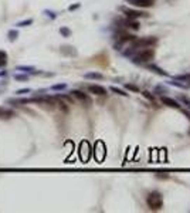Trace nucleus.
Masks as SVG:
<instances>
[{
  "mask_svg": "<svg viewBox=\"0 0 190 213\" xmlns=\"http://www.w3.org/2000/svg\"><path fill=\"white\" fill-rule=\"evenodd\" d=\"M156 43H157L156 37H140V39H135L132 41L130 51L139 50V48H149V47H153Z\"/></svg>",
  "mask_w": 190,
  "mask_h": 213,
  "instance_id": "nucleus-1",
  "label": "nucleus"
},
{
  "mask_svg": "<svg viewBox=\"0 0 190 213\" xmlns=\"http://www.w3.org/2000/svg\"><path fill=\"white\" fill-rule=\"evenodd\" d=\"M146 202H148V206L152 210H159L162 207V205H163V197H162V195L159 192H152L148 195Z\"/></svg>",
  "mask_w": 190,
  "mask_h": 213,
  "instance_id": "nucleus-2",
  "label": "nucleus"
},
{
  "mask_svg": "<svg viewBox=\"0 0 190 213\" xmlns=\"http://www.w3.org/2000/svg\"><path fill=\"white\" fill-rule=\"evenodd\" d=\"M155 58V51L153 48H144V50H140L136 56L134 57L135 63H150V61Z\"/></svg>",
  "mask_w": 190,
  "mask_h": 213,
  "instance_id": "nucleus-3",
  "label": "nucleus"
},
{
  "mask_svg": "<svg viewBox=\"0 0 190 213\" xmlns=\"http://www.w3.org/2000/svg\"><path fill=\"white\" fill-rule=\"evenodd\" d=\"M121 10L123 11V14L128 17V19H132V20H136L139 17H148V13L139 10H134V9H129V7H121Z\"/></svg>",
  "mask_w": 190,
  "mask_h": 213,
  "instance_id": "nucleus-4",
  "label": "nucleus"
},
{
  "mask_svg": "<svg viewBox=\"0 0 190 213\" xmlns=\"http://www.w3.org/2000/svg\"><path fill=\"white\" fill-rule=\"evenodd\" d=\"M71 95H73L74 98H77L78 101H81V102L87 104V105H91V104H92V101H91V98L88 97V94H85L84 91L73 90V91H71Z\"/></svg>",
  "mask_w": 190,
  "mask_h": 213,
  "instance_id": "nucleus-5",
  "label": "nucleus"
},
{
  "mask_svg": "<svg viewBox=\"0 0 190 213\" xmlns=\"http://www.w3.org/2000/svg\"><path fill=\"white\" fill-rule=\"evenodd\" d=\"M117 39H118V41H119V44H123V43H128V41H130V43H132L136 37L132 36V34L128 33V31H118Z\"/></svg>",
  "mask_w": 190,
  "mask_h": 213,
  "instance_id": "nucleus-6",
  "label": "nucleus"
},
{
  "mask_svg": "<svg viewBox=\"0 0 190 213\" xmlns=\"http://www.w3.org/2000/svg\"><path fill=\"white\" fill-rule=\"evenodd\" d=\"M160 101H162V104H163V105L170 106V108H176V110H179V108H180V104L177 102L176 100H173V98H170V97L162 95V98H160Z\"/></svg>",
  "mask_w": 190,
  "mask_h": 213,
  "instance_id": "nucleus-7",
  "label": "nucleus"
},
{
  "mask_svg": "<svg viewBox=\"0 0 190 213\" xmlns=\"http://www.w3.org/2000/svg\"><path fill=\"white\" fill-rule=\"evenodd\" d=\"M88 91L91 94H95V95H107V90L104 88L102 85H97V84H92V85H88Z\"/></svg>",
  "mask_w": 190,
  "mask_h": 213,
  "instance_id": "nucleus-8",
  "label": "nucleus"
},
{
  "mask_svg": "<svg viewBox=\"0 0 190 213\" xmlns=\"http://www.w3.org/2000/svg\"><path fill=\"white\" fill-rule=\"evenodd\" d=\"M16 115L13 110L10 108H4V106H0V120H10Z\"/></svg>",
  "mask_w": 190,
  "mask_h": 213,
  "instance_id": "nucleus-9",
  "label": "nucleus"
},
{
  "mask_svg": "<svg viewBox=\"0 0 190 213\" xmlns=\"http://www.w3.org/2000/svg\"><path fill=\"white\" fill-rule=\"evenodd\" d=\"M126 2L129 4H134L135 7H144V9L150 7L153 4V2H149V0H126Z\"/></svg>",
  "mask_w": 190,
  "mask_h": 213,
  "instance_id": "nucleus-10",
  "label": "nucleus"
},
{
  "mask_svg": "<svg viewBox=\"0 0 190 213\" xmlns=\"http://www.w3.org/2000/svg\"><path fill=\"white\" fill-rule=\"evenodd\" d=\"M6 102L11 104V105H16V106H20V105H26V104L31 102V100L30 98H9Z\"/></svg>",
  "mask_w": 190,
  "mask_h": 213,
  "instance_id": "nucleus-11",
  "label": "nucleus"
},
{
  "mask_svg": "<svg viewBox=\"0 0 190 213\" xmlns=\"http://www.w3.org/2000/svg\"><path fill=\"white\" fill-rule=\"evenodd\" d=\"M121 23H122L125 27H128V29H132V30H138V29H139V23H138L136 20H132V19L122 20Z\"/></svg>",
  "mask_w": 190,
  "mask_h": 213,
  "instance_id": "nucleus-12",
  "label": "nucleus"
},
{
  "mask_svg": "<svg viewBox=\"0 0 190 213\" xmlns=\"http://www.w3.org/2000/svg\"><path fill=\"white\" fill-rule=\"evenodd\" d=\"M61 53H63L64 56H70V57L77 56V50H75L74 47H71V46H63L61 47Z\"/></svg>",
  "mask_w": 190,
  "mask_h": 213,
  "instance_id": "nucleus-13",
  "label": "nucleus"
},
{
  "mask_svg": "<svg viewBox=\"0 0 190 213\" xmlns=\"http://www.w3.org/2000/svg\"><path fill=\"white\" fill-rule=\"evenodd\" d=\"M16 70L21 71V73H27V74H40L34 67H29V66H19Z\"/></svg>",
  "mask_w": 190,
  "mask_h": 213,
  "instance_id": "nucleus-14",
  "label": "nucleus"
},
{
  "mask_svg": "<svg viewBox=\"0 0 190 213\" xmlns=\"http://www.w3.org/2000/svg\"><path fill=\"white\" fill-rule=\"evenodd\" d=\"M84 78H87V80H102L104 75L101 73H87L84 75Z\"/></svg>",
  "mask_w": 190,
  "mask_h": 213,
  "instance_id": "nucleus-15",
  "label": "nucleus"
},
{
  "mask_svg": "<svg viewBox=\"0 0 190 213\" xmlns=\"http://www.w3.org/2000/svg\"><path fill=\"white\" fill-rule=\"evenodd\" d=\"M7 66V53L3 50H0V67L3 68V67Z\"/></svg>",
  "mask_w": 190,
  "mask_h": 213,
  "instance_id": "nucleus-16",
  "label": "nucleus"
},
{
  "mask_svg": "<svg viewBox=\"0 0 190 213\" xmlns=\"http://www.w3.org/2000/svg\"><path fill=\"white\" fill-rule=\"evenodd\" d=\"M87 151H88V142H84V143H82V151H81V158H82L84 161H87V159H88Z\"/></svg>",
  "mask_w": 190,
  "mask_h": 213,
  "instance_id": "nucleus-17",
  "label": "nucleus"
},
{
  "mask_svg": "<svg viewBox=\"0 0 190 213\" xmlns=\"http://www.w3.org/2000/svg\"><path fill=\"white\" fill-rule=\"evenodd\" d=\"M7 37H9V40L10 41H14L19 37V31L17 30H10L9 33H7Z\"/></svg>",
  "mask_w": 190,
  "mask_h": 213,
  "instance_id": "nucleus-18",
  "label": "nucleus"
},
{
  "mask_svg": "<svg viewBox=\"0 0 190 213\" xmlns=\"http://www.w3.org/2000/svg\"><path fill=\"white\" fill-rule=\"evenodd\" d=\"M111 91L115 94H118V95H122V97H128L129 94H126L123 90H121V88H117V87H111Z\"/></svg>",
  "mask_w": 190,
  "mask_h": 213,
  "instance_id": "nucleus-19",
  "label": "nucleus"
},
{
  "mask_svg": "<svg viewBox=\"0 0 190 213\" xmlns=\"http://www.w3.org/2000/svg\"><path fill=\"white\" fill-rule=\"evenodd\" d=\"M14 80L16 81H27L29 80V75H27V74H14Z\"/></svg>",
  "mask_w": 190,
  "mask_h": 213,
  "instance_id": "nucleus-20",
  "label": "nucleus"
},
{
  "mask_svg": "<svg viewBox=\"0 0 190 213\" xmlns=\"http://www.w3.org/2000/svg\"><path fill=\"white\" fill-rule=\"evenodd\" d=\"M60 34L63 37H70L71 36V30L68 29V27H61V29H60Z\"/></svg>",
  "mask_w": 190,
  "mask_h": 213,
  "instance_id": "nucleus-21",
  "label": "nucleus"
},
{
  "mask_svg": "<svg viewBox=\"0 0 190 213\" xmlns=\"http://www.w3.org/2000/svg\"><path fill=\"white\" fill-rule=\"evenodd\" d=\"M67 88V84H55V85L51 87L53 91H61V90H65Z\"/></svg>",
  "mask_w": 190,
  "mask_h": 213,
  "instance_id": "nucleus-22",
  "label": "nucleus"
},
{
  "mask_svg": "<svg viewBox=\"0 0 190 213\" xmlns=\"http://www.w3.org/2000/svg\"><path fill=\"white\" fill-rule=\"evenodd\" d=\"M31 23H33V20H31V19H27V20L19 21V23H17V27H27V26H30Z\"/></svg>",
  "mask_w": 190,
  "mask_h": 213,
  "instance_id": "nucleus-23",
  "label": "nucleus"
},
{
  "mask_svg": "<svg viewBox=\"0 0 190 213\" xmlns=\"http://www.w3.org/2000/svg\"><path fill=\"white\" fill-rule=\"evenodd\" d=\"M27 93H31V88H21V90H17L16 95H23V94H27Z\"/></svg>",
  "mask_w": 190,
  "mask_h": 213,
  "instance_id": "nucleus-24",
  "label": "nucleus"
},
{
  "mask_svg": "<svg viewBox=\"0 0 190 213\" xmlns=\"http://www.w3.org/2000/svg\"><path fill=\"white\" fill-rule=\"evenodd\" d=\"M149 68H150V70H155V71H156L157 74H160V75H166V73H165L163 70H160L159 67H156V66H150Z\"/></svg>",
  "mask_w": 190,
  "mask_h": 213,
  "instance_id": "nucleus-25",
  "label": "nucleus"
},
{
  "mask_svg": "<svg viewBox=\"0 0 190 213\" xmlns=\"http://www.w3.org/2000/svg\"><path fill=\"white\" fill-rule=\"evenodd\" d=\"M125 88H128V90H130V91H139V88H138L136 85H134V84H126V85H125Z\"/></svg>",
  "mask_w": 190,
  "mask_h": 213,
  "instance_id": "nucleus-26",
  "label": "nucleus"
},
{
  "mask_svg": "<svg viewBox=\"0 0 190 213\" xmlns=\"http://www.w3.org/2000/svg\"><path fill=\"white\" fill-rule=\"evenodd\" d=\"M144 95H145V97H146L148 100H152V101H153V100H155V97H153V95H152V94H150V93H148V91H144Z\"/></svg>",
  "mask_w": 190,
  "mask_h": 213,
  "instance_id": "nucleus-27",
  "label": "nucleus"
},
{
  "mask_svg": "<svg viewBox=\"0 0 190 213\" xmlns=\"http://www.w3.org/2000/svg\"><path fill=\"white\" fill-rule=\"evenodd\" d=\"M80 7V3H77V4H73V6H70L68 7V10L70 11H73V10H75V9H78Z\"/></svg>",
  "mask_w": 190,
  "mask_h": 213,
  "instance_id": "nucleus-28",
  "label": "nucleus"
},
{
  "mask_svg": "<svg viewBox=\"0 0 190 213\" xmlns=\"http://www.w3.org/2000/svg\"><path fill=\"white\" fill-rule=\"evenodd\" d=\"M44 13H46V14H47V16H50V17H51V19H55V14H54V13H53V11H48V10H46V11H44Z\"/></svg>",
  "mask_w": 190,
  "mask_h": 213,
  "instance_id": "nucleus-29",
  "label": "nucleus"
},
{
  "mask_svg": "<svg viewBox=\"0 0 190 213\" xmlns=\"http://www.w3.org/2000/svg\"><path fill=\"white\" fill-rule=\"evenodd\" d=\"M149 2H155V0H149Z\"/></svg>",
  "mask_w": 190,
  "mask_h": 213,
  "instance_id": "nucleus-30",
  "label": "nucleus"
}]
</instances>
